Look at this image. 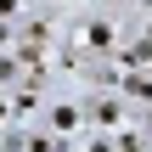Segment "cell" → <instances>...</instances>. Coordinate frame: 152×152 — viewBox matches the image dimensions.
<instances>
[{
  "mask_svg": "<svg viewBox=\"0 0 152 152\" xmlns=\"http://www.w3.org/2000/svg\"><path fill=\"white\" fill-rule=\"evenodd\" d=\"M79 45H85V51H107V45H113V23H107V17H90V23L79 28Z\"/></svg>",
  "mask_w": 152,
  "mask_h": 152,
  "instance_id": "6da1fadb",
  "label": "cell"
},
{
  "mask_svg": "<svg viewBox=\"0 0 152 152\" xmlns=\"http://www.w3.org/2000/svg\"><path fill=\"white\" fill-rule=\"evenodd\" d=\"M51 130H56V135H73V130H79V107L56 102V107H51Z\"/></svg>",
  "mask_w": 152,
  "mask_h": 152,
  "instance_id": "7a4b0ae2",
  "label": "cell"
},
{
  "mask_svg": "<svg viewBox=\"0 0 152 152\" xmlns=\"http://www.w3.org/2000/svg\"><path fill=\"white\" fill-rule=\"evenodd\" d=\"M124 96H135V102H152V79H147V73L124 79Z\"/></svg>",
  "mask_w": 152,
  "mask_h": 152,
  "instance_id": "3957f363",
  "label": "cell"
},
{
  "mask_svg": "<svg viewBox=\"0 0 152 152\" xmlns=\"http://www.w3.org/2000/svg\"><path fill=\"white\" fill-rule=\"evenodd\" d=\"M0 17L11 23V17H17V0H0Z\"/></svg>",
  "mask_w": 152,
  "mask_h": 152,
  "instance_id": "277c9868",
  "label": "cell"
}]
</instances>
